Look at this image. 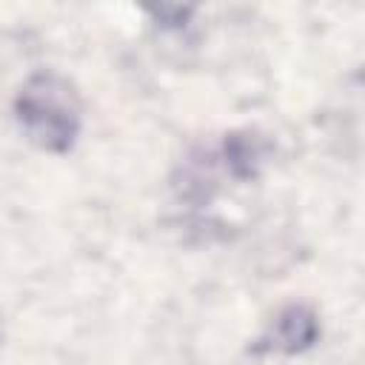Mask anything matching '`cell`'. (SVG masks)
Here are the masks:
<instances>
[{
	"mask_svg": "<svg viewBox=\"0 0 365 365\" xmlns=\"http://www.w3.org/2000/svg\"><path fill=\"white\" fill-rule=\"evenodd\" d=\"M14 117L31 145L48 154H66L83 128V100L63 74L34 71L14 97Z\"/></svg>",
	"mask_w": 365,
	"mask_h": 365,
	"instance_id": "1",
	"label": "cell"
},
{
	"mask_svg": "<svg viewBox=\"0 0 365 365\" xmlns=\"http://www.w3.org/2000/svg\"><path fill=\"white\" fill-rule=\"evenodd\" d=\"M317 339H319V319L314 308L302 302H291L274 317L268 334L262 336V348L294 356V354L308 351Z\"/></svg>",
	"mask_w": 365,
	"mask_h": 365,
	"instance_id": "2",
	"label": "cell"
},
{
	"mask_svg": "<svg viewBox=\"0 0 365 365\" xmlns=\"http://www.w3.org/2000/svg\"><path fill=\"white\" fill-rule=\"evenodd\" d=\"M220 160L234 180H254L265 163V143L251 131L231 134L222 143Z\"/></svg>",
	"mask_w": 365,
	"mask_h": 365,
	"instance_id": "3",
	"label": "cell"
}]
</instances>
